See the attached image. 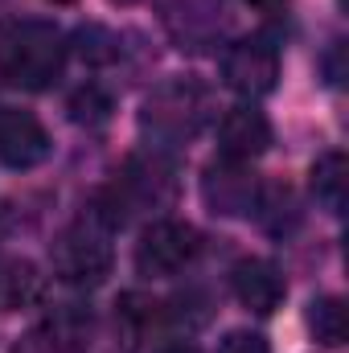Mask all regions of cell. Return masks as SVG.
<instances>
[{"label": "cell", "mask_w": 349, "mask_h": 353, "mask_svg": "<svg viewBox=\"0 0 349 353\" xmlns=\"http://www.w3.org/2000/svg\"><path fill=\"white\" fill-rule=\"evenodd\" d=\"M66 66V37L50 21H8L0 29V79L46 90Z\"/></svg>", "instance_id": "obj_1"}, {"label": "cell", "mask_w": 349, "mask_h": 353, "mask_svg": "<svg viewBox=\"0 0 349 353\" xmlns=\"http://www.w3.org/2000/svg\"><path fill=\"white\" fill-rule=\"evenodd\" d=\"M206 119H210V94L189 79H173L144 99V128L161 140H189L201 132Z\"/></svg>", "instance_id": "obj_2"}, {"label": "cell", "mask_w": 349, "mask_h": 353, "mask_svg": "<svg viewBox=\"0 0 349 353\" xmlns=\"http://www.w3.org/2000/svg\"><path fill=\"white\" fill-rule=\"evenodd\" d=\"M50 263H54V275L66 279V283H99L111 271L107 230L87 226V222L62 230L58 243H54V251H50Z\"/></svg>", "instance_id": "obj_3"}, {"label": "cell", "mask_w": 349, "mask_h": 353, "mask_svg": "<svg viewBox=\"0 0 349 353\" xmlns=\"http://www.w3.org/2000/svg\"><path fill=\"white\" fill-rule=\"evenodd\" d=\"M193 255H197V230L165 218L144 230V239L136 247V267L144 275H177L193 263Z\"/></svg>", "instance_id": "obj_4"}, {"label": "cell", "mask_w": 349, "mask_h": 353, "mask_svg": "<svg viewBox=\"0 0 349 353\" xmlns=\"http://www.w3.org/2000/svg\"><path fill=\"white\" fill-rule=\"evenodd\" d=\"M275 79H279V54L267 41H235L222 54V83L243 99H259L275 90Z\"/></svg>", "instance_id": "obj_5"}, {"label": "cell", "mask_w": 349, "mask_h": 353, "mask_svg": "<svg viewBox=\"0 0 349 353\" xmlns=\"http://www.w3.org/2000/svg\"><path fill=\"white\" fill-rule=\"evenodd\" d=\"M50 157V132L21 107H0V165L33 169Z\"/></svg>", "instance_id": "obj_6"}, {"label": "cell", "mask_w": 349, "mask_h": 353, "mask_svg": "<svg viewBox=\"0 0 349 353\" xmlns=\"http://www.w3.org/2000/svg\"><path fill=\"white\" fill-rule=\"evenodd\" d=\"M271 144V123L259 107H230L218 123V148L226 161H255Z\"/></svg>", "instance_id": "obj_7"}, {"label": "cell", "mask_w": 349, "mask_h": 353, "mask_svg": "<svg viewBox=\"0 0 349 353\" xmlns=\"http://www.w3.org/2000/svg\"><path fill=\"white\" fill-rule=\"evenodd\" d=\"M206 201L218 214H251L259 205L255 173H247V161H218L206 173Z\"/></svg>", "instance_id": "obj_8"}, {"label": "cell", "mask_w": 349, "mask_h": 353, "mask_svg": "<svg viewBox=\"0 0 349 353\" xmlns=\"http://www.w3.org/2000/svg\"><path fill=\"white\" fill-rule=\"evenodd\" d=\"M230 283H235L239 304L251 308V312H259V316L275 312L279 300H283V275H279V267L267 263V259H243V263L235 267Z\"/></svg>", "instance_id": "obj_9"}, {"label": "cell", "mask_w": 349, "mask_h": 353, "mask_svg": "<svg viewBox=\"0 0 349 353\" xmlns=\"http://www.w3.org/2000/svg\"><path fill=\"white\" fill-rule=\"evenodd\" d=\"M41 296V275L25 259H4L0 263V308H25Z\"/></svg>", "instance_id": "obj_10"}, {"label": "cell", "mask_w": 349, "mask_h": 353, "mask_svg": "<svg viewBox=\"0 0 349 353\" xmlns=\"http://www.w3.org/2000/svg\"><path fill=\"white\" fill-rule=\"evenodd\" d=\"M308 329L325 350H341L346 341V304L337 296H321L308 304Z\"/></svg>", "instance_id": "obj_11"}, {"label": "cell", "mask_w": 349, "mask_h": 353, "mask_svg": "<svg viewBox=\"0 0 349 353\" xmlns=\"http://www.w3.org/2000/svg\"><path fill=\"white\" fill-rule=\"evenodd\" d=\"M312 193H317L321 205L341 214V205H346V157L341 152H325L312 165Z\"/></svg>", "instance_id": "obj_12"}, {"label": "cell", "mask_w": 349, "mask_h": 353, "mask_svg": "<svg viewBox=\"0 0 349 353\" xmlns=\"http://www.w3.org/2000/svg\"><path fill=\"white\" fill-rule=\"evenodd\" d=\"M70 115H74V123H87V128L107 123V119H111V94L99 90V87L74 90V99H70Z\"/></svg>", "instance_id": "obj_13"}, {"label": "cell", "mask_w": 349, "mask_h": 353, "mask_svg": "<svg viewBox=\"0 0 349 353\" xmlns=\"http://www.w3.org/2000/svg\"><path fill=\"white\" fill-rule=\"evenodd\" d=\"M79 41H83V46H79V54L90 58V62H111V58H115V41H111L103 29H94V25L79 33Z\"/></svg>", "instance_id": "obj_14"}, {"label": "cell", "mask_w": 349, "mask_h": 353, "mask_svg": "<svg viewBox=\"0 0 349 353\" xmlns=\"http://www.w3.org/2000/svg\"><path fill=\"white\" fill-rule=\"evenodd\" d=\"M218 353H271V350H267V341H263L259 333L235 329V333H226V337H222V345H218Z\"/></svg>", "instance_id": "obj_15"}, {"label": "cell", "mask_w": 349, "mask_h": 353, "mask_svg": "<svg viewBox=\"0 0 349 353\" xmlns=\"http://www.w3.org/2000/svg\"><path fill=\"white\" fill-rule=\"evenodd\" d=\"M161 353H201V350H197V345H185V341H181V345H169V350H161Z\"/></svg>", "instance_id": "obj_16"}, {"label": "cell", "mask_w": 349, "mask_h": 353, "mask_svg": "<svg viewBox=\"0 0 349 353\" xmlns=\"http://www.w3.org/2000/svg\"><path fill=\"white\" fill-rule=\"evenodd\" d=\"M247 4H255V8H275V4H283V0H247Z\"/></svg>", "instance_id": "obj_17"}, {"label": "cell", "mask_w": 349, "mask_h": 353, "mask_svg": "<svg viewBox=\"0 0 349 353\" xmlns=\"http://www.w3.org/2000/svg\"><path fill=\"white\" fill-rule=\"evenodd\" d=\"M54 4H74V0H54Z\"/></svg>", "instance_id": "obj_18"}]
</instances>
